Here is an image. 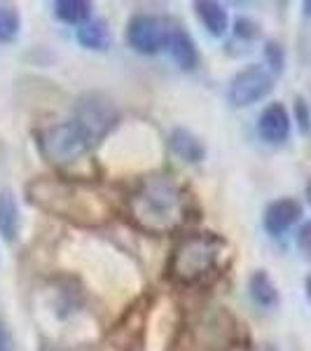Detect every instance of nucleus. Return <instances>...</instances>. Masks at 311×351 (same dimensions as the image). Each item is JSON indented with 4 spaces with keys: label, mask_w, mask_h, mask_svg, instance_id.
<instances>
[{
    "label": "nucleus",
    "mask_w": 311,
    "mask_h": 351,
    "mask_svg": "<svg viewBox=\"0 0 311 351\" xmlns=\"http://www.w3.org/2000/svg\"><path fill=\"white\" fill-rule=\"evenodd\" d=\"M26 197L36 208L82 228H99L110 220V204L80 178L40 176L26 185Z\"/></svg>",
    "instance_id": "f257e3e1"
},
{
    "label": "nucleus",
    "mask_w": 311,
    "mask_h": 351,
    "mask_svg": "<svg viewBox=\"0 0 311 351\" xmlns=\"http://www.w3.org/2000/svg\"><path fill=\"white\" fill-rule=\"evenodd\" d=\"M127 213L148 234H171L190 218V197L169 173H150L138 180L127 199Z\"/></svg>",
    "instance_id": "f03ea898"
},
{
    "label": "nucleus",
    "mask_w": 311,
    "mask_h": 351,
    "mask_svg": "<svg viewBox=\"0 0 311 351\" xmlns=\"http://www.w3.org/2000/svg\"><path fill=\"white\" fill-rule=\"evenodd\" d=\"M225 248H227L225 239L213 232H197V234L183 237L169 258V279L178 286L201 284L218 269Z\"/></svg>",
    "instance_id": "7ed1b4c3"
},
{
    "label": "nucleus",
    "mask_w": 311,
    "mask_h": 351,
    "mask_svg": "<svg viewBox=\"0 0 311 351\" xmlns=\"http://www.w3.org/2000/svg\"><path fill=\"white\" fill-rule=\"evenodd\" d=\"M236 342V321L225 307H201L185 324L178 351H229Z\"/></svg>",
    "instance_id": "20e7f679"
},
{
    "label": "nucleus",
    "mask_w": 311,
    "mask_h": 351,
    "mask_svg": "<svg viewBox=\"0 0 311 351\" xmlns=\"http://www.w3.org/2000/svg\"><path fill=\"white\" fill-rule=\"evenodd\" d=\"M36 143L45 160L59 169H68V167H73V164H77L94 148L82 129L73 120L38 129Z\"/></svg>",
    "instance_id": "39448f33"
},
{
    "label": "nucleus",
    "mask_w": 311,
    "mask_h": 351,
    "mask_svg": "<svg viewBox=\"0 0 311 351\" xmlns=\"http://www.w3.org/2000/svg\"><path fill=\"white\" fill-rule=\"evenodd\" d=\"M73 122L82 129L84 136L89 138V143L96 145L117 127V122H120V110H117V106L112 104L108 96L84 94L75 104Z\"/></svg>",
    "instance_id": "423d86ee"
},
{
    "label": "nucleus",
    "mask_w": 311,
    "mask_h": 351,
    "mask_svg": "<svg viewBox=\"0 0 311 351\" xmlns=\"http://www.w3.org/2000/svg\"><path fill=\"white\" fill-rule=\"evenodd\" d=\"M274 89V75L260 64H251L241 68L229 82L227 99L234 108H248L258 104Z\"/></svg>",
    "instance_id": "0eeeda50"
},
{
    "label": "nucleus",
    "mask_w": 311,
    "mask_h": 351,
    "mask_svg": "<svg viewBox=\"0 0 311 351\" xmlns=\"http://www.w3.org/2000/svg\"><path fill=\"white\" fill-rule=\"evenodd\" d=\"M171 28L157 14H134L127 24V43L134 52L152 56L166 49Z\"/></svg>",
    "instance_id": "6e6552de"
},
{
    "label": "nucleus",
    "mask_w": 311,
    "mask_h": 351,
    "mask_svg": "<svg viewBox=\"0 0 311 351\" xmlns=\"http://www.w3.org/2000/svg\"><path fill=\"white\" fill-rule=\"evenodd\" d=\"M258 134L269 145H281L290 138V115L284 104H269L260 112Z\"/></svg>",
    "instance_id": "1a4fd4ad"
},
{
    "label": "nucleus",
    "mask_w": 311,
    "mask_h": 351,
    "mask_svg": "<svg viewBox=\"0 0 311 351\" xmlns=\"http://www.w3.org/2000/svg\"><path fill=\"white\" fill-rule=\"evenodd\" d=\"M302 218V204L293 197H284V199L271 202L264 208L262 216V228L267 230V234L271 237H281L284 232H288L297 220Z\"/></svg>",
    "instance_id": "9d476101"
},
{
    "label": "nucleus",
    "mask_w": 311,
    "mask_h": 351,
    "mask_svg": "<svg viewBox=\"0 0 311 351\" xmlns=\"http://www.w3.org/2000/svg\"><path fill=\"white\" fill-rule=\"evenodd\" d=\"M166 49H169V54H171V59L178 64V68H183V71H195L197 64H199L197 45L190 38V33L183 31V28H178V26L171 28Z\"/></svg>",
    "instance_id": "9b49d317"
},
{
    "label": "nucleus",
    "mask_w": 311,
    "mask_h": 351,
    "mask_svg": "<svg viewBox=\"0 0 311 351\" xmlns=\"http://www.w3.org/2000/svg\"><path fill=\"white\" fill-rule=\"evenodd\" d=\"M169 148H171V152L178 160H183L188 164H199L203 157H206V148H203L201 141L197 138L190 129H183V127L173 129V132L169 134Z\"/></svg>",
    "instance_id": "f8f14e48"
},
{
    "label": "nucleus",
    "mask_w": 311,
    "mask_h": 351,
    "mask_svg": "<svg viewBox=\"0 0 311 351\" xmlns=\"http://www.w3.org/2000/svg\"><path fill=\"white\" fill-rule=\"evenodd\" d=\"M195 10L203 28L213 38H223L229 31V14L225 10V5L216 3V0H199V3H195Z\"/></svg>",
    "instance_id": "ddd939ff"
},
{
    "label": "nucleus",
    "mask_w": 311,
    "mask_h": 351,
    "mask_svg": "<svg viewBox=\"0 0 311 351\" xmlns=\"http://www.w3.org/2000/svg\"><path fill=\"white\" fill-rule=\"evenodd\" d=\"M75 38L84 49L92 52H105L112 45V33L103 19H89L87 24L77 26Z\"/></svg>",
    "instance_id": "4468645a"
},
{
    "label": "nucleus",
    "mask_w": 311,
    "mask_h": 351,
    "mask_svg": "<svg viewBox=\"0 0 311 351\" xmlns=\"http://www.w3.org/2000/svg\"><path fill=\"white\" fill-rule=\"evenodd\" d=\"M248 293H251V300L262 309H274L279 304V288L274 286L271 276L264 269H258L256 274L248 281Z\"/></svg>",
    "instance_id": "2eb2a0df"
},
{
    "label": "nucleus",
    "mask_w": 311,
    "mask_h": 351,
    "mask_svg": "<svg viewBox=\"0 0 311 351\" xmlns=\"http://www.w3.org/2000/svg\"><path fill=\"white\" fill-rule=\"evenodd\" d=\"M19 234V206L10 190L0 192V237L12 243Z\"/></svg>",
    "instance_id": "dca6fc26"
},
{
    "label": "nucleus",
    "mask_w": 311,
    "mask_h": 351,
    "mask_svg": "<svg viewBox=\"0 0 311 351\" xmlns=\"http://www.w3.org/2000/svg\"><path fill=\"white\" fill-rule=\"evenodd\" d=\"M54 14L68 26H82L92 19V3L87 0H56Z\"/></svg>",
    "instance_id": "f3484780"
},
{
    "label": "nucleus",
    "mask_w": 311,
    "mask_h": 351,
    "mask_svg": "<svg viewBox=\"0 0 311 351\" xmlns=\"http://www.w3.org/2000/svg\"><path fill=\"white\" fill-rule=\"evenodd\" d=\"M21 28V16L12 5H0V43L10 45L16 40Z\"/></svg>",
    "instance_id": "a211bd4d"
},
{
    "label": "nucleus",
    "mask_w": 311,
    "mask_h": 351,
    "mask_svg": "<svg viewBox=\"0 0 311 351\" xmlns=\"http://www.w3.org/2000/svg\"><path fill=\"white\" fill-rule=\"evenodd\" d=\"M264 59H267V66L271 68V73H281L286 66V52L279 43L269 40L264 45Z\"/></svg>",
    "instance_id": "6ab92c4d"
},
{
    "label": "nucleus",
    "mask_w": 311,
    "mask_h": 351,
    "mask_svg": "<svg viewBox=\"0 0 311 351\" xmlns=\"http://www.w3.org/2000/svg\"><path fill=\"white\" fill-rule=\"evenodd\" d=\"M234 36L241 38V40H258L260 38V26L248 16H239L234 21Z\"/></svg>",
    "instance_id": "aec40b11"
},
{
    "label": "nucleus",
    "mask_w": 311,
    "mask_h": 351,
    "mask_svg": "<svg viewBox=\"0 0 311 351\" xmlns=\"http://www.w3.org/2000/svg\"><path fill=\"white\" fill-rule=\"evenodd\" d=\"M295 117H297L299 132L309 134L311 132V112H309L307 101H304L302 96H297V99H295Z\"/></svg>",
    "instance_id": "412c9836"
},
{
    "label": "nucleus",
    "mask_w": 311,
    "mask_h": 351,
    "mask_svg": "<svg viewBox=\"0 0 311 351\" xmlns=\"http://www.w3.org/2000/svg\"><path fill=\"white\" fill-rule=\"evenodd\" d=\"M295 241H297V248L302 251V256L311 258V223H304L302 228L297 230Z\"/></svg>",
    "instance_id": "4be33fe9"
},
{
    "label": "nucleus",
    "mask_w": 311,
    "mask_h": 351,
    "mask_svg": "<svg viewBox=\"0 0 311 351\" xmlns=\"http://www.w3.org/2000/svg\"><path fill=\"white\" fill-rule=\"evenodd\" d=\"M10 342H8V335H5V330L0 328V351H8Z\"/></svg>",
    "instance_id": "5701e85b"
},
{
    "label": "nucleus",
    "mask_w": 311,
    "mask_h": 351,
    "mask_svg": "<svg viewBox=\"0 0 311 351\" xmlns=\"http://www.w3.org/2000/svg\"><path fill=\"white\" fill-rule=\"evenodd\" d=\"M304 291H307V300H309V304H311V274L307 276V281H304Z\"/></svg>",
    "instance_id": "b1692460"
},
{
    "label": "nucleus",
    "mask_w": 311,
    "mask_h": 351,
    "mask_svg": "<svg viewBox=\"0 0 311 351\" xmlns=\"http://www.w3.org/2000/svg\"><path fill=\"white\" fill-rule=\"evenodd\" d=\"M304 14L311 16V0H307V3H304Z\"/></svg>",
    "instance_id": "393cba45"
},
{
    "label": "nucleus",
    "mask_w": 311,
    "mask_h": 351,
    "mask_svg": "<svg viewBox=\"0 0 311 351\" xmlns=\"http://www.w3.org/2000/svg\"><path fill=\"white\" fill-rule=\"evenodd\" d=\"M307 199H309V206H311V180L307 183Z\"/></svg>",
    "instance_id": "a878e982"
},
{
    "label": "nucleus",
    "mask_w": 311,
    "mask_h": 351,
    "mask_svg": "<svg viewBox=\"0 0 311 351\" xmlns=\"http://www.w3.org/2000/svg\"><path fill=\"white\" fill-rule=\"evenodd\" d=\"M54 351H61V349H54Z\"/></svg>",
    "instance_id": "bb28decb"
},
{
    "label": "nucleus",
    "mask_w": 311,
    "mask_h": 351,
    "mask_svg": "<svg viewBox=\"0 0 311 351\" xmlns=\"http://www.w3.org/2000/svg\"><path fill=\"white\" fill-rule=\"evenodd\" d=\"M229 351H234V349H229Z\"/></svg>",
    "instance_id": "cd10ccee"
}]
</instances>
